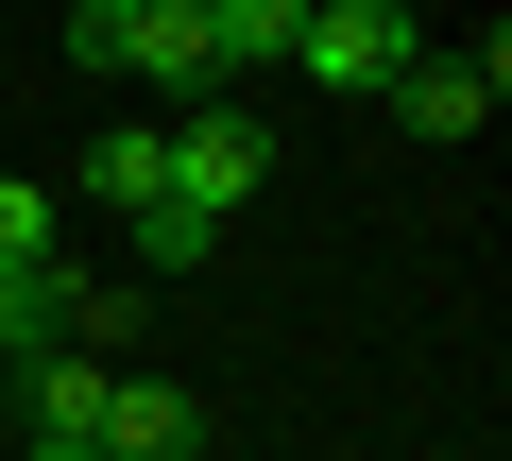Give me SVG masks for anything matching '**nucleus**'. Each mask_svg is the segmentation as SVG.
Segmentation results:
<instances>
[{"label": "nucleus", "instance_id": "6", "mask_svg": "<svg viewBox=\"0 0 512 461\" xmlns=\"http://www.w3.org/2000/svg\"><path fill=\"white\" fill-rule=\"evenodd\" d=\"M291 35H308V0H205V52H222V86H239V69H291Z\"/></svg>", "mask_w": 512, "mask_h": 461}, {"label": "nucleus", "instance_id": "3", "mask_svg": "<svg viewBox=\"0 0 512 461\" xmlns=\"http://www.w3.org/2000/svg\"><path fill=\"white\" fill-rule=\"evenodd\" d=\"M495 103H512V35H495V18H478V52H444V35H427V52H410V86H393V120H410V137H478Z\"/></svg>", "mask_w": 512, "mask_h": 461}, {"label": "nucleus", "instance_id": "10", "mask_svg": "<svg viewBox=\"0 0 512 461\" xmlns=\"http://www.w3.org/2000/svg\"><path fill=\"white\" fill-rule=\"evenodd\" d=\"M205 257H222V222H205V205H171V188H154V205H137V274H205Z\"/></svg>", "mask_w": 512, "mask_h": 461}, {"label": "nucleus", "instance_id": "9", "mask_svg": "<svg viewBox=\"0 0 512 461\" xmlns=\"http://www.w3.org/2000/svg\"><path fill=\"white\" fill-rule=\"evenodd\" d=\"M52 257H69V205L35 171H0V274H52Z\"/></svg>", "mask_w": 512, "mask_h": 461}, {"label": "nucleus", "instance_id": "7", "mask_svg": "<svg viewBox=\"0 0 512 461\" xmlns=\"http://www.w3.org/2000/svg\"><path fill=\"white\" fill-rule=\"evenodd\" d=\"M154 188H171V120H154V137H86V205H120V222H137Z\"/></svg>", "mask_w": 512, "mask_h": 461}, {"label": "nucleus", "instance_id": "1", "mask_svg": "<svg viewBox=\"0 0 512 461\" xmlns=\"http://www.w3.org/2000/svg\"><path fill=\"white\" fill-rule=\"evenodd\" d=\"M410 52H427L410 0H308V35H291V69H308L325 103H393V86H410Z\"/></svg>", "mask_w": 512, "mask_h": 461}, {"label": "nucleus", "instance_id": "13", "mask_svg": "<svg viewBox=\"0 0 512 461\" xmlns=\"http://www.w3.org/2000/svg\"><path fill=\"white\" fill-rule=\"evenodd\" d=\"M120 18H154V0H120Z\"/></svg>", "mask_w": 512, "mask_h": 461}, {"label": "nucleus", "instance_id": "2", "mask_svg": "<svg viewBox=\"0 0 512 461\" xmlns=\"http://www.w3.org/2000/svg\"><path fill=\"white\" fill-rule=\"evenodd\" d=\"M256 171H274V120H256L239 86L171 120V205H205V222H239V205H256Z\"/></svg>", "mask_w": 512, "mask_h": 461}, {"label": "nucleus", "instance_id": "5", "mask_svg": "<svg viewBox=\"0 0 512 461\" xmlns=\"http://www.w3.org/2000/svg\"><path fill=\"white\" fill-rule=\"evenodd\" d=\"M120 86H171V120H188V103H222V52H205V0H154V18H137V52H120Z\"/></svg>", "mask_w": 512, "mask_h": 461}, {"label": "nucleus", "instance_id": "11", "mask_svg": "<svg viewBox=\"0 0 512 461\" xmlns=\"http://www.w3.org/2000/svg\"><path fill=\"white\" fill-rule=\"evenodd\" d=\"M120 52H137V18H120V0H69V69H86V86H120Z\"/></svg>", "mask_w": 512, "mask_h": 461}, {"label": "nucleus", "instance_id": "4", "mask_svg": "<svg viewBox=\"0 0 512 461\" xmlns=\"http://www.w3.org/2000/svg\"><path fill=\"white\" fill-rule=\"evenodd\" d=\"M103 461H205V393L188 376H103Z\"/></svg>", "mask_w": 512, "mask_h": 461}, {"label": "nucleus", "instance_id": "8", "mask_svg": "<svg viewBox=\"0 0 512 461\" xmlns=\"http://www.w3.org/2000/svg\"><path fill=\"white\" fill-rule=\"evenodd\" d=\"M18 376H35V427H52V444L103 427V359H86V342H52V359H18Z\"/></svg>", "mask_w": 512, "mask_h": 461}, {"label": "nucleus", "instance_id": "12", "mask_svg": "<svg viewBox=\"0 0 512 461\" xmlns=\"http://www.w3.org/2000/svg\"><path fill=\"white\" fill-rule=\"evenodd\" d=\"M18 461H103V444H52V427H35V444H18Z\"/></svg>", "mask_w": 512, "mask_h": 461}]
</instances>
